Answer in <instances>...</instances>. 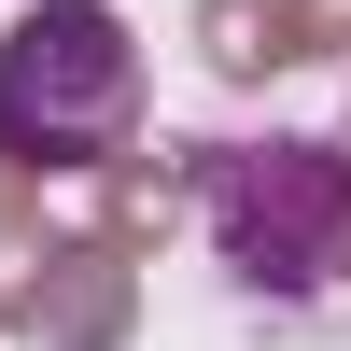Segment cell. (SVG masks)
Instances as JSON below:
<instances>
[{
	"mask_svg": "<svg viewBox=\"0 0 351 351\" xmlns=\"http://www.w3.org/2000/svg\"><path fill=\"white\" fill-rule=\"evenodd\" d=\"M141 127V43L112 0H43L0 43V155L14 169H99Z\"/></svg>",
	"mask_w": 351,
	"mask_h": 351,
	"instance_id": "1",
	"label": "cell"
},
{
	"mask_svg": "<svg viewBox=\"0 0 351 351\" xmlns=\"http://www.w3.org/2000/svg\"><path fill=\"white\" fill-rule=\"evenodd\" d=\"M197 211H211V253L239 281L309 295L337 267V239H351V155L337 141H239V155H211Z\"/></svg>",
	"mask_w": 351,
	"mask_h": 351,
	"instance_id": "2",
	"label": "cell"
}]
</instances>
